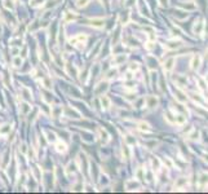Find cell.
Masks as SVG:
<instances>
[{
	"label": "cell",
	"mask_w": 208,
	"mask_h": 194,
	"mask_svg": "<svg viewBox=\"0 0 208 194\" xmlns=\"http://www.w3.org/2000/svg\"><path fill=\"white\" fill-rule=\"evenodd\" d=\"M182 47V41L180 39H175V40H169L166 43V48L167 49H177V48H180Z\"/></svg>",
	"instance_id": "cell-1"
},
{
	"label": "cell",
	"mask_w": 208,
	"mask_h": 194,
	"mask_svg": "<svg viewBox=\"0 0 208 194\" xmlns=\"http://www.w3.org/2000/svg\"><path fill=\"white\" fill-rule=\"evenodd\" d=\"M200 63H202V57H200V54H195L191 60V69L197 70L200 66Z\"/></svg>",
	"instance_id": "cell-2"
},
{
	"label": "cell",
	"mask_w": 208,
	"mask_h": 194,
	"mask_svg": "<svg viewBox=\"0 0 208 194\" xmlns=\"http://www.w3.org/2000/svg\"><path fill=\"white\" fill-rule=\"evenodd\" d=\"M203 27H204L203 21H202V19H198V21H195V25H194V27H193V31L199 35L200 32H202V28H203Z\"/></svg>",
	"instance_id": "cell-3"
},
{
	"label": "cell",
	"mask_w": 208,
	"mask_h": 194,
	"mask_svg": "<svg viewBox=\"0 0 208 194\" xmlns=\"http://www.w3.org/2000/svg\"><path fill=\"white\" fill-rule=\"evenodd\" d=\"M173 63H175V58L173 57H171V58H168L166 61V63H164V71H167V73H169V71L173 69Z\"/></svg>",
	"instance_id": "cell-4"
},
{
	"label": "cell",
	"mask_w": 208,
	"mask_h": 194,
	"mask_svg": "<svg viewBox=\"0 0 208 194\" xmlns=\"http://www.w3.org/2000/svg\"><path fill=\"white\" fill-rule=\"evenodd\" d=\"M146 102H147V106L150 107V109H154V107H156L158 105V98L154 97V96H150L146 98Z\"/></svg>",
	"instance_id": "cell-5"
},
{
	"label": "cell",
	"mask_w": 208,
	"mask_h": 194,
	"mask_svg": "<svg viewBox=\"0 0 208 194\" xmlns=\"http://www.w3.org/2000/svg\"><path fill=\"white\" fill-rule=\"evenodd\" d=\"M91 22V25L92 26H95V27H97V28H101V27H104V19H91L89 21Z\"/></svg>",
	"instance_id": "cell-6"
},
{
	"label": "cell",
	"mask_w": 208,
	"mask_h": 194,
	"mask_svg": "<svg viewBox=\"0 0 208 194\" xmlns=\"http://www.w3.org/2000/svg\"><path fill=\"white\" fill-rule=\"evenodd\" d=\"M138 129H141V131H145V132H150V131H151L150 124L145 123V122H141V123H138Z\"/></svg>",
	"instance_id": "cell-7"
},
{
	"label": "cell",
	"mask_w": 208,
	"mask_h": 194,
	"mask_svg": "<svg viewBox=\"0 0 208 194\" xmlns=\"http://www.w3.org/2000/svg\"><path fill=\"white\" fill-rule=\"evenodd\" d=\"M186 122V118L184 117V115H175V123L176 124H184Z\"/></svg>",
	"instance_id": "cell-8"
},
{
	"label": "cell",
	"mask_w": 208,
	"mask_h": 194,
	"mask_svg": "<svg viewBox=\"0 0 208 194\" xmlns=\"http://www.w3.org/2000/svg\"><path fill=\"white\" fill-rule=\"evenodd\" d=\"M57 150H58V152H66V145H65V144H57Z\"/></svg>",
	"instance_id": "cell-9"
},
{
	"label": "cell",
	"mask_w": 208,
	"mask_h": 194,
	"mask_svg": "<svg viewBox=\"0 0 208 194\" xmlns=\"http://www.w3.org/2000/svg\"><path fill=\"white\" fill-rule=\"evenodd\" d=\"M186 183H188V180H186V179H181V180L180 181H178V184L177 185H175L176 186V188H180V186H184V185H186Z\"/></svg>",
	"instance_id": "cell-10"
},
{
	"label": "cell",
	"mask_w": 208,
	"mask_h": 194,
	"mask_svg": "<svg viewBox=\"0 0 208 194\" xmlns=\"http://www.w3.org/2000/svg\"><path fill=\"white\" fill-rule=\"evenodd\" d=\"M3 127H4V128L0 129V135H4V133H6V132L11 131V127H9V126H3Z\"/></svg>",
	"instance_id": "cell-11"
},
{
	"label": "cell",
	"mask_w": 208,
	"mask_h": 194,
	"mask_svg": "<svg viewBox=\"0 0 208 194\" xmlns=\"http://www.w3.org/2000/svg\"><path fill=\"white\" fill-rule=\"evenodd\" d=\"M101 101H102V105H105V107H109V105H110V101H109V100H107L105 96L101 98Z\"/></svg>",
	"instance_id": "cell-12"
},
{
	"label": "cell",
	"mask_w": 208,
	"mask_h": 194,
	"mask_svg": "<svg viewBox=\"0 0 208 194\" xmlns=\"http://www.w3.org/2000/svg\"><path fill=\"white\" fill-rule=\"evenodd\" d=\"M76 18V14H71L70 12L67 13V17H66V19L65 21H70V19H75Z\"/></svg>",
	"instance_id": "cell-13"
},
{
	"label": "cell",
	"mask_w": 208,
	"mask_h": 194,
	"mask_svg": "<svg viewBox=\"0 0 208 194\" xmlns=\"http://www.w3.org/2000/svg\"><path fill=\"white\" fill-rule=\"evenodd\" d=\"M190 139L191 140H198L199 139V132H194L193 135H190Z\"/></svg>",
	"instance_id": "cell-14"
},
{
	"label": "cell",
	"mask_w": 208,
	"mask_h": 194,
	"mask_svg": "<svg viewBox=\"0 0 208 194\" xmlns=\"http://www.w3.org/2000/svg\"><path fill=\"white\" fill-rule=\"evenodd\" d=\"M21 63H22V60H21V58H16V60H14V66H16V67L21 66Z\"/></svg>",
	"instance_id": "cell-15"
},
{
	"label": "cell",
	"mask_w": 208,
	"mask_h": 194,
	"mask_svg": "<svg viewBox=\"0 0 208 194\" xmlns=\"http://www.w3.org/2000/svg\"><path fill=\"white\" fill-rule=\"evenodd\" d=\"M203 159H204V162H207V163H208V154H206V155L203 157Z\"/></svg>",
	"instance_id": "cell-16"
}]
</instances>
